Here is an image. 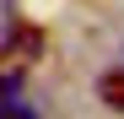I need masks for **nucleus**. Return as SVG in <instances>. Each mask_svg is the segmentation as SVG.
<instances>
[{"mask_svg": "<svg viewBox=\"0 0 124 119\" xmlns=\"http://www.w3.org/2000/svg\"><path fill=\"white\" fill-rule=\"evenodd\" d=\"M97 97L124 114V70H108V76H102V81H97Z\"/></svg>", "mask_w": 124, "mask_h": 119, "instance_id": "obj_2", "label": "nucleus"}, {"mask_svg": "<svg viewBox=\"0 0 124 119\" xmlns=\"http://www.w3.org/2000/svg\"><path fill=\"white\" fill-rule=\"evenodd\" d=\"M0 119H32L27 103H0Z\"/></svg>", "mask_w": 124, "mask_h": 119, "instance_id": "obj_3", "label": "nucleus"}, {"mask_svg": "<svg viewBox=\"0 0 124 119\" xmlns=\"http://www.w3.org/2000/svg\"><path fill=\"white\" fill-rule=\"evenodd\" d=\"M38 54H43V33H38V27H16V33L6 38V49H0V70L22 81V70L32 65Z\"/></svg>", "mask_w": 124, "mask_h": 119, "instance_id": "obj_1", "label": "nucleus"}, {"mask_svg": "<svg viewBox=\"0 0 124 119\" xmlns=\"http://www.w3.org/2000/svg\"><path fill=\"white\" fill-rule=\"evenodd\" d=\"M0 6H11V0H0Z\"/></svg>", "mask_w": 124, "mask_h": 119, "instance_id": "obj_4", "label": "nucleus"}]
</instances>
